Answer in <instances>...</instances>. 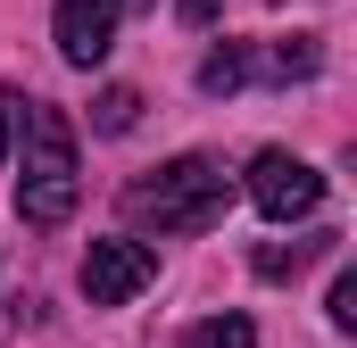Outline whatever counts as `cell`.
Listing matches in <instances>:
<instances>
[{
    "instance_id": "cell-11",
    "label": "cell",
    "mask_w": 357,
    "mask_h": 348,
    "mask_svg": "<svg viewBox=\"0 0 357 348\" xmlns=\"http://www.w3.org/2000/svg\"><path fill=\"white\" fill-rule=\"evenodd\" d=\"M333 324H341V332H357V274H341V282H333Z\"/></svg>"
},
{
    "instance_id": "cell-3",
    "label": "cell",
    "mask_w": 357,
    "mask_h": 348,
    "mask_svg": "<svg viewBox=\"0 0 357 348\" xmlns=\"http://www.w3.org/2000/svg\"><path fill=\"white\" fill-rule=\"evenodd\" d=\"M250 207L266 224H299V216L324 207V174L307 166V158H291V150H258L250 158Z\"/></svg>"
},
{
    "instance_id": "cell-12",
    "label": "cell",
    "mask_w": 357,
    "mask_h": 348,
    "mask_svg": "<svg viewBox=\"0 0 357 348\" xmlns=\"http://www.w3.org/2000/svg\"><path fill=\"white\" fill-rule=\"evenodd\" d=\"M17 108H25V100H17V91H0V166H8V141H17Z\"/></svg>"
},
{
    "instance_id": "cell-5",
    "label": "cell",
    "mask_w": 357,
    "mask_h": 348,
    "mask_svg": "<svg viewBox=\"0 0 357 348\" xmlns=\"http://www.w3.org/2000/svg\"><path fill=\"white\" fill-rule=\"evenodd\" d=\"M116 8H125V0H59L50 33H59V58H67V67H100V58L116 50Z\"/></svg>"
},
{
    "instance_id": "cell-9",
    "label": "cell",
    "mask_w": 357,
    "mask_h": 348,
    "mask_svg": "<svg viewBox=\"0 0 357 348\" xmlns=\"http://www.w3.org/2000/svg\"><path fill=\"white\" fill-rule=\"evenodd\" d=\"M183 348H258V324L250 315H208V324H191Z\"/></svg>"
},
{
    "instance_id": "cell-1",
    "label": "cell",
    "mask_w": 357,
    "mask_h": 348,
    "mask_svg": "<svg viewBox=\"0 0 357 348\" xmlns=\"http://www.w3.org/2000/svg\"><path fill=\"white\" fill-rule=\"evenodd\" d=\"M225 199H233L225 166L191 150V158L142 174V182L125 191V224H133V232H208V224H225Z\"/></svg>"
},
{
    "instance_id": "cell-13",
    "label": "cell",
    "mask_w": 357,
    "mask_h": 348,
    "mask_svg": "<svg viewBox=\"0 0 357 348\" xmlns=\"http://www.w3.org/2000/svg\"><path fill=\"white\" fill-rule=\"evenodd\" d=\"M175 17H183V25H216V17H225V0H175Z\"/></svg>"
},
{
    "instance_id": "cell-6",
    "label": "cell",
    "mask_w": 357,
    "mask_h": 348,
    "mask_svg": "<svg viewBox=\"0 0 357 348\" xmlns=\"http://www.w3.org/2000/svg\"><path fill=\"white\" fill-rule=\"evenodd\" d=\"M316 67H324V42L316 33H282V42H266L250 58V75H266V84H307Z\"/></svg>"
},
{
    "instance_id": "cell-14",
    "label": "cell",
    "mask_w": 357,
    "mask_h": 348,
    "mask_svg": "<svg viewBox=\"0 0 357 348\" xmlns=\"http://www.w3.org/2000/svg\"><path fill=\"white\" fill-rule=\"evenodd\" d=\"M125 8H150V0H125Z\"/></svg>"
},
{
    "instance_id": "cell-8",
    "label": "cell",
    "mask_w": 357,
    "mask_h": 348,
    "mask_svg": "<svg viewBox=\"0 0 357 348\" xmlns=\"http://www.w3.org/2000/svg\"><path fill=\"white\" fill-rule=\"evenodd\" d=\"M250 84V50H241V42H225V50H208V58H199V91H216V100H225V91H241Z\"/></svg>"
},
{
    "instance_id": "cell-7",
    "label": "cell",
    "mask_w": 357,
    "mask_h": 348,
    "mask_svg": "<svg viewBox=\"0 0 357 348\" xmlns=\"http://www.w3.org/2000/svg\"><path fill=\"white\" fill-rule=\"evenodd\" d=\"M333 241H341V232H299V241H258V274H266V282H291V274H307V265L316 258H333Z\"/></svg>"
},
{
    "instance_id": "cell-2",
    "label": "cell",
    "mask_w": 357,
    "mask_h": 348,
    "mask_svg": "<svg viewBox=\"0 0 357 348\" xmlns=\"http://www.w3.org/2000/svg\"><path fill=\"white\" fill-rule=\"evenodd\" d=\"M25 116V174H17V216L33 232L67 224L84 199V158H75V125L59 108H17Z\"/></svg>"
},
{
    "instance_id": "cell-4",
    "label": "cell",
    "mask_w": 357,
    "mask_h": 348,
    "mask_svg": "<svg viewBox=\"0 0 357 348\" xmlns=\"http://www.w3.org/2000/svg\"><path fill=\"white\" fill-rule=\"evenodd\" d=\"M150 282H158L150 241H91L84 249V299L91 307H125V299H142Z\"/></svg>"
},
{
    "instance_id": "cell-10",
    "label": "cell",
    "mask_w": 357,
    "mask_h": 348,
    "mask_svg": "<svg viewBox=\"0 0 357 348\" xmlns=\"http://www.w3.org/2000/svg\"><path fill=\"white\" fill-rule=\"evenodd\" d=\"M133 116H142V91L133 84H108L91 100V125H100V133H133Z\"/></svg>"
}]
</instances>
